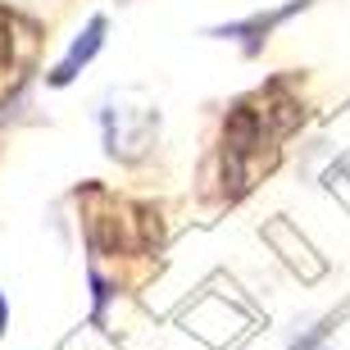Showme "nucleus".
<instances>
[{
  "label": "nucleus",
  "instance_id": "f257e3e1",
  "mask_svg": "<svg viewBox=\"0 0 350 350\" xmlns=\"http://www.w3.org/2000/svg\"><path fill=\"white\" fill-rule=\"evenodd\" d=\"M100 137L109 159L137 164L159 137V105L146 100L142 91H109L100 105Z\"/></svg>",
  "mask_w": 350,
  "mask_h": 350
},
{
  "label": "nucleus",
  "instance_id": "20e7f679",
  "mask_svg": "<svg viewBox=\"0 0 350 350\" xmlns=\"http://www.w3.org/2000/svg\"><path fill=\"white\" fill-rule=\"evenodd\" d=\"M5 323H10V300H5V291H0V337H5Z\"/></svg>",
  "mask_w": 350,
  "mask_h": 350
},
{
  "label": "nucleus",
  "instance_id": "7ed1b4c3",
  "mask_svg": "<svg viewBox=\"0 0 350 350\" xmlns=\"http://www.w3.org/2000/svg\"><path fill=\"white\" fill-rule=\"evenodd\" d=\"M310 5V0H286L282 10H269V14H250V18H241V23H228V27H214V37H223V41H241V51L246 55H255L269 41V32L278 23H286L291 14H300Z\"/></svg>",
  "mask_w": 350,
  "mask_h": 350
},
{
  "label": "nucleus",
  "instance_id": "f03ea898",
  "mask_svg": "<svg viewBox=\"0 0 350 350\" xmlns=\"http://www.w3.org/2000/svg\"><path fill=\"white\" fill-rule=\"evenodd\" d=\"M105 37H109V18H105V14H91L87 27H82L78 37L68 41V51L55 59V68H51V78H46V82H51V87H68V82L78 78L82 68L105 51Z\"/></svg>",
  "mask_w": 350,
  "mask_h": 350
}]
</instances>
